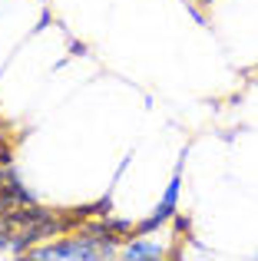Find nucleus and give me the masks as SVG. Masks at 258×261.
<instances>
[{
    "label": "nucleus",
    "instance_id": "f257e3e1",
    "mask_svg": "<svg viewBox=\"0 0 258 261\" xmlns=\"http://www.w3.org/2000/svg\"><path fill=\"white\" fill-rule=\"evenodd\" d=\"M113 245L99 242V238H93L90 231L80 228L76 235L70 238H57V242H43V245H33L27 255L37 258V261H103L113 255Z\"/></svg>",
    "mask_w": 258,
    "mask_h": 261
},
{
    "label": "nucleus",
    "instance_id": "f03ea898",
    "mask_svg": "<svg viewBox=\"0 0 258 261\" xmlns=\"http://www.w3.org/2000/svg\"><path fill=\"white\" fill-rule=\"evenodd\" d=\"M30 202H37V198H33V192L20 182L17 169L13 166H0V212L20 208V205H30Z\"/></svg>",
    "mask_w": 258,
    "mask_h": 261
},
{
    "label": "nucleus",
    "instance_id": "20e7f679",
    "mask_svg": "<svg viewBox=\"0 0 258 261\" xmlns=\"http://www.w3.org/2000/svg\"><path fill=\"white\" fill-rule=\"evenodd\" d=\"M13 248V225H10V215L0 212V251H10Z\"/></svg>",
    "mask_w": 258,
    "mask_h": 261
},
{
    "label": "nucleus",
    "instance_id": "39448f33",
    "mask_svg": "<svg viewBox=\"0 0 258 261\" xmlns=\"http://www.w3.org/2000/svg\"><path fill=\"white\" fill-rule=\"evenodd\" d=\"M255 258H258V255H255Z\"/></svg>",
    "mask_w": 258,
    "mask_h": 261
},
{
    "label": "nucleus",
    "instance_id": "7ed1b4c3",
    "mask_svg": "<svg viewBox=\"0 0 258 261\" xmlns=\"http://www.w3.org/2000/svg\"><path fill=\"white\" fill-rule=\"evenodd\" d=\"M119 258L123 261H159V258H166V248H162L159 242H152V238H146V235H133L123 248H119Z\"/></svg>",
    "mask_w": 258,
    "mask_h": 261
}]
</instances>
